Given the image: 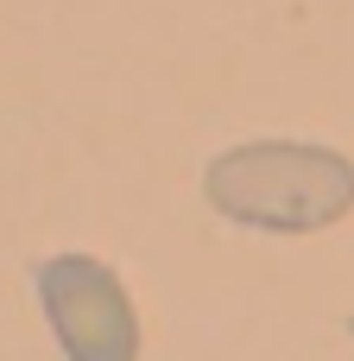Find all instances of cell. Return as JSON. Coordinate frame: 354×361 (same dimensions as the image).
I'll list each match as a JSON object with an SVG mask.
<instances>
[{"instance_id":"obj_2","label":"cell","mask_w":354,"mask_h":361,"mask_svg":"<svg viewBox=\"0 0 354 361\" xmlns=\"http://www.w3.org/2000/svg\"><path fill=\"white\" fill-rule=\"evenodd\" d=\"M44 317L70 361H139V317L120 279L89 254H57L38 267Z\"/></svg>"},{"instance_id":"obj_1","label":"cell","mask_w":354,"mask_h":361,"mask_svg":"<svg viewBox=\"0 0 354 361\" xmlns=\"http://www.w3.org/2000/svg\"><path fill=\"white\" fill-rule=\"evenodd\" d=\"M209 203L247 228L310 235L354 209V165L329 146L253 140L209 165Z\"/></svg>"}]
</instances>
